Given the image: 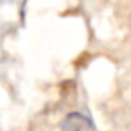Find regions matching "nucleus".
<instances>
[{"label":"nucleus","instance_id":"obj_1","mask_svg":"<svg viewBox=\"0 0 131 131\" xmlns=\"http://www.w3.org/2000/svg\"><path fill=\"white\" fill-rule=\"evenodd\" d=\"M61 129L63 131H95V126L90 123L86 116L80 115V113H71L63 119Z\"/></svg>","mask_w":131,"mask_h":131}]
</instances>
